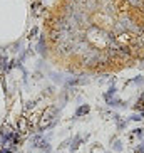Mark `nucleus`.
<instances>
[{
	"label": "nucleus",
	"instance_id": "obj_6",
	"mask_svg": "<svg viewBox=\"0 0 144 153\" xmlns=\"http://www.w3.org/2000/svg\"><path fill=\"white\" fill-rule=\"evenodd\" d=\"M81 143H82V138L79 135L76 136V138L72 140V145H71V153H76L77 152V148L81 146Z\"/></svg>",
	"mask_w": 144,
	"mask_h": 153
},
{
	"label": "nucleus",
	"instance_id": "obj_8",
	"mask_svg": "<svg viewBox=\"0 0 144 153\" xmlns=\"http://www.w3.org/2000/svg\"><path fill=\"white\" fill-rule=\"evenodd\" d=\"M134 153H144V143H143V145H139V146H136Z\"/></svg>",
	"mask_w": 144,
	"mask_h": 153
},
{
	"label": "nucleus",
	"instance_id": "obj_7",
	"mask_svg": "<svg viewBox=\"0 0 144 153\" xmlns=\"http://www.w3.org/2000/svg\"><path fill=\"white\" fill-rule=\"evenodd\" d=\"M34 106H35V101H29V103L25 104V106H24V109H25V111H27V109L34 108Z\"/></svg>",
	"mask_w": 144,
	"mask_h": 153
},
{
	"label": "nucleus",
	"instance_id": "obj_2",
	"mask_svg": "<svg viewBox=\"0 0 144 153\" xmlns=\"http://www.w3.org/2000/svg\"><path fill=\"white\" fill-rule=\"evenodd\" d=\"M15 131L12 130V126L10 125H2L0 126V138H2V143L7 145L12 141V138H14Z\"/></svg>",
	"mask_w": 144,
	"mask_h": 153
},
{
	"label": "nucleus",
	"instance_id": "obj_3",
	"mask_svg": "<svg viewBox=\"0 0 144 153\" xmlns=\"http://www.w3.org/2000/svg\"><path fill=\"white\" fill-rule=\"evenodd\" d=\"M17 130H18L20 135H27L29 131L32 130V125H30V121H29V118H25V116L18 118L17 120Z\"/></svg>",
	"mask_w": 144,
	"mask_h": 153
},
{
	"label": "nucleus",
	"instance_id": "obj_9",
	"mask_svg": "<svg viewBox=\"0 0 144 153\" xmlns=\"http://www.w3.org/2000/svg\"><path fill=\"white\" fill-rule=\"evenodd\" d=\"M114 148H116L117 152H119V150H122V145H121V141H117V140H116V141H114Z\"/></svg>",
	"mask_w": 144,
	"mask_h": 153
},
{
	"label": "nucleus",
	"instance_id": "obj_5",
	"mask_svg": "<svg viewBox=\"0 0 144 153\" xmlns=\"http://www.w3.org/2000/svg\"><path fill=\"white\" fill-rule=\"evenodd\" d=\"M89 111H90V106H89V104H81V106H79V108L76 109V114H74V116H76V118L86 116V114H87Z\"/></svg>",
	"mask_w": 144,
	"mask_h": 153
},
{
	"label": "nucleus",
	"instance_id": "obj_1",
	"mask_svg": "<svg viewBox=\"0 0 144 153\" xmlns=\"http://www.w3.org/2000/svg\"><path fill=\"white\" fill-rule=\"evenodd\" d=\"M57 114H59V109L55 106H47L44 109V113H42L40 123H39V133L52 128L55 125V121H57Z\"/></svg>",
	"mask_w": 144,
	"mask_h": 153
},
{
	"label": "nucleus",
	"instance_id": "obj_4",
	"mask_svg": "<svg viewBox=\"0 0 144 153\" xmlns=\"http://www.w3.org/2000/svg\"><path fill=\"white\" fill-rule=\"evenodd\" d=\"M143 136H144V130H143V128H136V130L131 131V135H129V141H131V143H134V141L141 140Z\"/></svg>",
	"mask_w": 144,
	"mask_h": 153
}]
</instances>
